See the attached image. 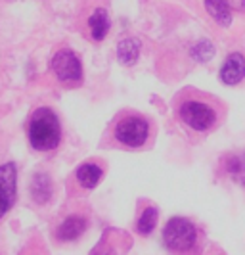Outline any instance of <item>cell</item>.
Returning <instances> with one entry per match:
<instances>
[{
	"instance_id": "obj_7",
	"label": "cell",
	"mask_w": 245,
	"mask_h": 255,
	"mask_svg": "<svg viewBox=\"0 0 245 255\" xmlns=\"http://www.w3.org/2000/svg\"><path fill=\"white\" fill-rule=\"evenodd\" d=\"M88 229V219L81 213H71L58 225L56 229V240L62 244L75 242L84 234V230Z\"/></svg>"
},
{
	"instance_id": "obj_13",
	"label": "cell",
	"mask_w": 245,
	"mask_h": 255,
	"mask_svg": "<svg viewBox=\"0 0 245 255\" xmlns=\"http://www.w3.org/2000/svg\"><path fill=\"white\" fill-rule=\"evenodd\" d=\"M111 27V19H109V13L103 8H96L92 15L88 17V29H90V35L94 40H103L107 31Z\"/></svg>"
},
{
	"instance_id": "obj_1",
	"label": "cell",
	"mask_w": 245,
	"mask_h": 255,
	"mask_svg": "<svg viewBox=\"0 0 245 255\" xmlns=\"http://www.w3.org/2000/svg\"><path fill=\"white\" fill-rule=\"evenodd\" d=\"M174 115L188 130L207 134L222 125L226 106L209 92L184 89L174 98Z\"/></svg>"
},
{
	"instance_id": "obj_8",
	"label": "cell",
	"mask_w": 245,
	"mask_h": 255,
	"mask_svg": "<svg viewBox=\"0 0 245 255\" xmlns=\"http://www.w3.org/2000/svg\"><path fill=\"white\" fill-rule=\"evenodd\" d=\"M245 79V56L242 52H232L220 67V81L228 87H234Z\"/></svg>"
},
{
	"instance_id": "obj_11",
	"label": "cell",
	"mask_w": 245,
	"mask_h": 255,
	"mask_svg": "<svg viewBox=\"0 0 245 255\" xmlns=\"http://www.w3.org/2000/svg\"><path fill=\"white\" fill-rule=\"evenodd\" d=\"M222 167H224V173H226L236 184L245 186V152L228 153V155L222 159Z\"/></svg>"
},
{
	"instance_id": "obj_16",
	"label": "cell",
	"mask_w": 245,
	"mask_h": 255,
	"mask_svg": "<svg viewBox=\"0 0 245 255\" xmlns=\"http://www.w3.org/2000/svg\"><path fill=\"white\" fill-rule=\"evenodd\" d=\"M157 219H159V211H157V207L155 205H146L142 209V213H140V217L136 221V230H138V234H142V236H150L154 229L157 227Z\"/></svg>"
},
{
	"instance_id": "obj_14",
	"label": "cell",
	"mask_w": 245,
	"mask_h": 255,
	"mask_svg": "<svg viewBox=\"0 0 245 255\" xmlns=\"http://www.w3.org/2000/svg\"><path fill=\"white\" fill-rule=\"evenodd\" d=\"M140 56V40L138 38H123L119 44H117V58L119 62L125 65H132L136 64Z\"/></svg>"
},
{
	"instance_id": "obj_2",
	"label": "cell",
	"mask_w": 245,
	"mask_h": 255,
	"mask_svg": "<svg viewBox=\"0 0 245 255\" xmlns=\"http://www.w3.org/2000/svg\"><path fill=\"white\" fill-rule=\"evenodd\" d=\"M163 244L170 255H199L203 248V232L190 219L172 217L163 229Z\"/></svg>"
},
{
	"instance_id": "obj_18",
	"label": "cell",
	"mask_w": 245,
	"mask_h": 255,
	"mask_svg": "<svg viewBox=\"0 0 245 255\" xmlns=\"http://www.w3.org/2000/svg\"><path fill=\"white\" fill-rule=\"evenodd\" d=\"M226 4L230 6V10H238V12H245V0H226Z\"/></svg>"
},
{
	"instance_id": "obj_12",
	"label": "cell",
	"mask_w": 245,
	"mask_h": 255,
	"mask_svg": "<svg viewBox=\"0 0 245 255\" xmlns=\"http://www.w3.org/2000/svg\"><path fill=\"white\" fill-rule=\"evenodd\" d=\"M52 192H54V184L52 179L46 173H37L33 180H31V196L37 204H46L52 198Z\"/></svg>"
},
{
	"instance_id": "obj_6",
	"label": "cell",
	"mask_w": 245,
	"mask_h": 255,
	"mask_svg": "<svg viewBox=\"0 0 245 255\" xmlns=\"http://www.w3.org/2000/svg\"><path fill=\"white\" fill-rule=\"evenodd\" d=\"M17 169L15 163L0 165V219L4 217L15 204L17 196Z\"/></svg>"
},
{
	"instance_id": "obj_9",
	"label": "cell",
	"mask_w": 245,
	"mask_h": 255,
	"mask_svg": "<svg viewBox=\"0 0 245 255\" xmlns=\"http://www.w3.org/2000/svg\"><path fill=\"white\" fill-rule=\"evenodd\" d=\"M103 177V169L100 163L96 161H86V163H81L73 175L75 182L79 184L81 190H92L100 184V180Z\"/></svg>"
},
{
	"instance_id": "obj_15",
	"label": "cell",
	"mask_w": 245,
	"mask_h": 255,
	"mask_svg": "<svg viewBox=\"0 0 245 255\" xmlns=\"http://www.w3.org/2000/svg\"><path fill=\"white\" fill-rule=\"evenodd\" d=\"M205 8L209 15L222 27H230L232 23V10L226 0H205Z\"/></svg>"
},
{
	"instance_id": "obj_5",
	"label": "cell",
	"mask_w": 245,
	"mask_h": 255,
	"mask_svg": "<svg viewBox=\"0 0 245 255\" xmlns=\"http://www.w3.org/2000/svg\"><path fill=\"white\" fill-rule=\"evenodd\" d=\"M52 73L64 87H79L82 83V64L73 50L62 48L52 58Z\"/></svg>"
},
{
	"instance_id": "obj_4",
	"label": "cell",
	"mask_w": 245,
	"mask_h": 255,
	"mask_svg": "<svg viewBox=\"0 0 245 255\" xmlns=\"http://www.w3.org/2000/svg\"><path fill=\"white\" fill-rule=\"evenodd\" d=\"M152 136V123L138 112H121L111 123V138L115 144L138 150L144 148Z\"/></svg>"
},
{
	"instance_id": "obj_3",
	"label": "cell",
	"mask_w": 245,
	"mask_h": 255,
	"mask_svg": "<svg viewBox=\"0 0 245 255\" xmlns=\"http://www.w3.org/2000/svg\"><path fill=\"white\" fill-rule=\"evenodd\" d=\"M27 134L33 150L37 152H52L62 142V123L56 112L48 106L37 108L27 125Z\"/></svg>"
},
{
	"instance_id": "obj_17",
	"label": "cell",
	"mask_w": 245,
	"mask_h": 255,
	"mask_svg": "<svg viewBox=\"0 0 245 255\" xmlns=\"http://www.w3.org/2000/svg\"><path fill=\"white\" fill-rule=\"evenodd\" d=\"M192 58H194L195 62H199V64H205V62H211L213 60V56H215V46H213V42H209V40H199L197 44L192 46Z\"/></svg>"
},
{
	"instance_id": "obj_10",
	"label": "cell",
	"mask_w": 245,
	"mask_h": 255,
	"mask_svg": "<svg viewBox=\"0 0 245 255\" xmlns=\"http://www.w3.org/2000/svg\"><path fill=\"white\" fill-rule=\"evenodd\" d=\"M127 236L115 232V230H107L103 232L102 240L96 244V248L90 252V255H123V248L127 246Z\"/></svg>"
},
{
	"instance_id": "obj_19",
	"label": "cell",
	"mask_w": 245,
	"mask_h": 255,
	"mask_svg": "<svg viewBox=\"0 0 245 255\" xmlns=\"http://www.w3.org/2000/svg\"><path fill=\"white\" fill-rule=\"evenodd\" d=\"M23 255H42V254H39V252H35V250H31V252H25Z\"/></svg>"
}]
</instances>
